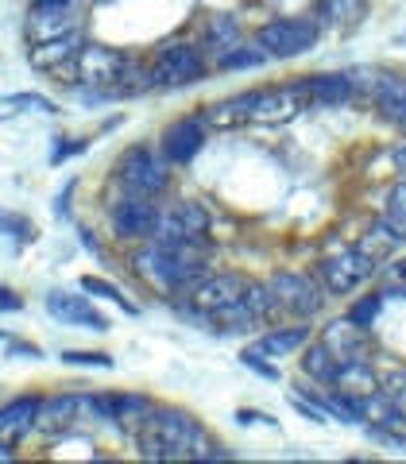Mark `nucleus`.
I'll use <instances>...</instances> for the list:
<instances>
[{"mask_svg":"<svg viewBox=\"0 0 406 464\" xmlns=\"http://www.w3.org/2000/svg\"><path fill=\"white\" fill-rule=\"evenodd\" d=\"M206 248L198 244H163V240H143L132 256V271L148 286L167 290V295H190L206 279Z\"/></svg>","mask_w":406,"mask_h":464,"instance_id":"obj_1","label":"nucleus"},{"mask_svg":"<svg viewBox=\"0 0 406 464\" xmlns=\"http://www.w3.org/2000/svg\"><path fill=\"white\" fill-rule=\"evenodd\" d=\"M136 441H140V453L148 460H186V457L194 460L198 449L209 441V433L190 411L155 406L151 418L143 422V430L136 433Z\"/></svg>","mask_w":406,"mask_h":464,"instance_id":"obj_2","label":"nucleus"},{"mask_svg":"<svg viewBox=\"0 0 406 464\" xmlns=\"http://www.w3.org/2000/svg\"><path fill=\"white\" fill-rule=\"evenodd\" d=\"M116 182L124 186V194L163 198L170 190V159L148 148V143H136L116 159Z\"/></svg>","mask_w":406,"mask_h":464,"instance_id":"obj_3","label":"nucleus"},{"mask_svg":"<svg viewBox=\"0 0 406 464\" xmlns=\"http://www.w3.org/2000/svg\"><path fill=\"white\" fill-rule=\"evenodd\" d=\"M317 35H322V24L314 16H290V20H271L256 32V47L267 58H298L314 51Z\"/></svg>","mask_w":406,"mask_h":464,"instance_id":"obj_4","label":"nucleus"},{"mask_svg":"<svg viewBox=\"0 0 406 464\" xmlns=\"http://www.w3.org/2000/svg\"><path fill=\"white\" fill-rule=\"evenodd\" d=\"M201 78H206V54L194 43H170L151 66L155 90H182V85H194Z\"/></svg>","mask_w":406,"mask_h":464,"instance_id":"obj_5","label":"nucleus"},{"mask_svg":"<svg viewBox=\"0 0 406 464\" xmlns=\"http://www.w3.org/2000/svg\"><path fill=\"white\" fill-rule=\"evenodd\" d=\"M159 217H163V209L155 206V198L124 194V198L112 206V237H116V240H124V244L155 240Z\"/></svg>","mask_w":406,"mask_h":464,"instance_id":"obj_6","label":"nucleus"},{"mask_svg":"<svg viewBox=\"0 0 406 464\" xmlns=\"http://www.w3.org/2000/svg\"><path fill=\"white\" fill-rule=\"evenodd\" d=\"M124 63L128 58L109 51V47H82L74 74H78L82 85H90V90L97 93V101H109V97H121L116 90H121Z\"/></svg>","mask_w":406,"mask_h":464,"instance_id":"obj_7","label":"nucleus"},{"mask_svg":"<svg viewBox=\"0 0 406 464\" xmlns=\"http://www.w3.org/2000/svg\"><path fill=\"white\" fill-rule=\"evenodd\" d=\"M375 275V259L364 252V248H348L341 256H329L322 259V267H317V279H322V286L329 290V295H353V290L372 279Z\"/></svg>","mask_w":406,"mask_h":464,"instance_id":"obj_8","label":"nucleus"},{"mask_svg":"<svg viewBox=\"0 0 406 464\" xmlns=\"http://www.w3.org/2000/svg\"><path fill=\"white\" fill-rule=\"evenodd\" d=\"M275 290V302H279V310L283 314H295V317H317L322 314V290L314 286L310 275H302V271H275L271 275V283Z\"/></svg>","mask_w":406,"mask_h":464,"instance_id":"obj_9","label":"nucleus"},{"mask_svg":"<svg viewBox=\"0 0 406 464\" xmlns=\"http://www.w3.org/2000/svg\"><path fill=\"white\" fill-rule=\"evenodd\" d=\"M27 35H32V43L78 35L74 0H32V8H27Z\"/></svg>","mask_w":406,"mask_h":464,"instance_id":"obj_10","label":"nucleus"},{"mask_svg":"<svg viewBox=\"0 0 406 464\" xmlns=\"http://www.w3.org/2000/svg\"><path fill=\"white\" fill-rule=\"evenodd\" d=\"M310 105V85L306 82H290V85H271L259 90L252 124H286Z\"/></svg>","mask_w":406,"mask_h":464,"instance_id":"obj_11","label":"nucleus"},{"mask_svg":"<svg viewBox=\"0 0 406 464\" xmlns=\"http://www.w3.org/2000/svg\"><path fill=\"white\" fill-rule=\"evenodd\" d=\"M248 290V279L244 275H237V271H225V275H206L194 290H190V306H198L201 314L213 322V314L217 310H225V306H232V302H240V295Z\"/></svg>","mask_w":406,"mask_h":464,"instance_id":"obj_12","label":"nucleus"},{"mask_svg":"<svg viewBox=\"0 0 406 464\" xmlns=\"http://www.w3.org/2000/svg\"><path fill=\"white\" fill-rule=\"evenodd\" d=\"M201 148H206V121H201V116H179V121L163 132V140H159V151L179 167L198 159Z\"/></svg>","mask_w":406,"mask_h":464,"instance_id":"obj_13","label":"nucleus"},{"mask_svg":"<svg viewBox=\"0 0 406 464\" xmlns=\"http://www.w3.org/2000/svg\"><path fill=\"white\" fill-rule=\"evenodd\" d=\"M85 411L82 395H66V391H58V395H47L39 402V418H35V430L47 433V438H58V433H66L70 426L78 422V414Z\"/></svg>","mask_w":406,"mask_h":464,"instance_id":"obj_14","label":"nucleus"},{"mask_svg":"<svg viewBox=\"0 0 406 464\" xmlns=\"http://www.w3.org/2000/svg\"><path fill=\"white\" fill-rule=\"evenodd\" d=\"M47 314L54 317V322L90 329V333H105L109 329V317L97 314L82 295H47Z\"/></svg>","mask_w":406,"mask_h":464,"instance_id":"obj_15","label":"nucleus"},{"mask_svg":"<svg viewBox=\"0 0 406 464\" xmlns=\"http://www.w3.org/2000/svg\"><path fill=\"white\" fill-rule=\"evenodd\" d=\"M39 395H16L12 402L0 406V445H12V441H20L24 433H32L35 430V418H39Z\"/></svg>","mask_w":406,"mask_h":464,"instance_id":"obj_16","label":"nucleus"},{"mask_svg":"<svg viewBox=\"0 0 406 464\" xmlns=\"http://www.w3.org/2000/svg\"><path fill=\"white\" fill-rule=\"evenodd\" d=\"M82 54V39L66 35V39H51V43H35L32 47V66L43 70V74H66V66H78Z\"/></svg>","mask_w":406,"mask_h":464,"instance_id":"obj_17","label":"nucleus"},{"mask_svg":"<svg viewBox=\"0 0 406 464\" xmlns=\"http://www.w3.org/2000/svg\"><path fill=\"white\" fill-rule=\"evenodd\" d=\"M372 101L380 109L383 121L399 124V116L406 112V74H395V70H380L372 78Z\"/></svg>","mask_w":406,"mask_h":464,"instance_id":"obj_18","label":"nucleus"},{"mask_svg":"<svg viewBox=\"0 0 406 464\" xmlns=\"http://www.w3.org/2000/svg\"><path fill=\"white\" fill-rule=\"evenodd\" d=\"M256 97H259V90H244L237 97H225V101H217V105H209L206 112H201V121H206V128H240V124H252Z\"/></svg>","mask_w":406,"mask_h":464,"instance_id":"obj_19","label":"nucleus"},{"mask_svg":"<svg viewBox=\"0 0 406 464\" xmlns=\"http://www.w3.org/2000/svg\"><path fill=\"white\" fill-rule=\"evenodd\" d=\"M333 353H337L341 364H348V360H364L368 356V329L364 325H356V322H348V317H341V322H333L325 329V337H322Z\"/></svg>","mask_w":406,"mask_h":464,"instance_id":"obj_20","label":"nucleus"},{"mask_svg":"<svg viewBox=\"0 0 406 464\" xmlns=\"http://www.w3.org/2000/svg\"><path fill=\"white\" fill-rule=\"evenodd\" d=\"M306 85H310V105H322V109H341L356 97L353 74H317Z\"/></svg>","mask_w":406,"mask_h":464,"instance_id":"obj_21","label":"nucleus"},{"mask_svg":"<svg viewBox=\"0 0 406 464\" xmlns=\"http://www.w3.org/2000/svg\"><path fill=\"white\" fill-rule=\"evenodd\" d=\"M306 341H310L306 329H271V333H264V337H259L256 344H248V348H252V353H259V356H267V360H283L290 353H298Z\"/></svg>","mask_w":406,"mask_h":464,"instance_id":"obj_22","label":"nucleus"},{"mask_svg":"<svg viewBox=\"0 0 406 464\" xmlns=\"http://www.w3.org/2000/svg\"><path fill=\"white\" fill-rule=\"evenodd\" d=\"M333 387L344 391V395H356V399H368L375 387H380V380H375V372L368 360H348V364H341L337 380H333Z\"/></svg>","mask_w":406,"mask_h":464,"instance_id":"obj_23","label":"nucleus"},{"mask_svg":"<svg viewBox=\"0 0 406 464\" xmlns=\"http://www.w3.org/2000/svg\"><path fill=\"white\" fill-rule=\"evenodd\" d=\"M302 372H306L314 383L333 387V380H337V372H341V360L325 341H317V344H310L306 353H302Z\"/></svg>","mask_w":406,"mask_h":464,"instance_id":"obj_24","label":"nucleus"},{"mask_svg":"<svg viewBox=\"0 0 406 464\" xmlns=\"http://www.w3.org/2000/svg\"><path fill=\"white\" fill-rule=\"evenodd\" d=\"M112 399H116V418H112V422L124 426L128 433H140L143 422H148L151 411H155V399L136 395V391H128V395H112Z\"/></svg>","mask_w":406,"mask_h":464,"instance_id":"obj_25","label":"nucleus"},{"mask_svg":"<svg viewBox=\"0 0 406 464\" xmlns=\"http://www.w3.org/2000/svg\"><path fill=\"white\" fill-rule=\"evenodd\" d=\"M364 5L368 0H322V5H317V16L333 27H353L360 16H364Z\"/></svg>","mask_w":406,"mask_h":464,"instance_id":"obj_26","label":"nucleus"},{"mask_svg":"<svg viewBox=\"0 0 406 464\" xmlns=\"http://www.w3.org/2000/svg\"><path fill=\"white\" fill-rule=\"evenodd\" d=\"M237 39H240V24L232 20V16H217L209 24V35H206V47L217 51V58L228 54L232 47H237Z\"/></svg>","mask_w":406,"mask_h":464,"instance_id":"obj_27","label":"nucleus"},{"mask_svg":"<svg viewBox=\"0 0 406 464\" xmlns=\"http://www.w3.org/2000/svg\"><path fill=\"white\" fill-rule=\"evenodd\" d=\"M264 63H267V54L259 47H232L228 54L217 58V66H221V70H256Z\"/></svg>","mask_w":406,"mask_h":464,"instance_id":"obj_28","label":"nucleus"},{"mask_svg":"<svg viewBox=\"0 0 406 464\" xmlns=\"http://www.w3.org/2000/svg\"><path fill=\"white\" fill-rule=\"evenodd\" d=\"M82 290H90V295H97V298L116 302V306H121L124 314H140V310L132 306V302H128V298L121 295V290H116L112 283H105V279H97V275H85V279H82Z\"/></svg>","mask_w":406,"mask_h":464,"instance_id":"obj_29","label":"nucleus"},{"mask_svg":"<svg viewBox=\"0 0 406 464\" xmlns=\"http://www.w3.org/2000/svg\"><path fill=\"white\" fill-rule=\"evenodd\" d=\"M383 221L395 228V232H402L406 237V179L391 190V198H387V213H383Z\"/></svg>","mask_w":406,"mask_h":464,"instance_id":"obj_30","label":"nucleus"},{"mask_svg":"<svg viewBox=\"0 0 406 464\" xmlns=\"http://www.w3.org/2000/svg\"><path fill=\"white\" fill-rule=\"evenodd\" d=\"M380 306H383V298H380V295L360 298V302H353V306H348V322H356V325L372 329V325H375V317H380Z\"/></svg>","mask_w":406,"mask_h":464,"instance_id":"obj_31","label":"nucleus"},{"mask_svg":"<svg viewBox=\"0 0 406 464\" xmlns=\"http://www.w3.org/2000/svg\"><path fill=\"white\" fill-rule=\"evenodd\" d=\"M66 364H74V368H112V356L109 353H78V348H70V353H63Z\"/></svg>","mask_w":406,"mask_h":464,"instance_id":"obj_32","label":"nucleus"},{"mask_svg":"<svg viewBox=\"0 0 406 464\" xmlns=\"http://www.w3.org/2000/svg\"><path fill=\"white\" fill-rule=\"evenodd\" d=\"M240 364L248 368V372H256V375H264V380H279V368L267 364V356L252 353V348H244V353H240Z\"/></svg>","mask_w":406,"mask_h":464,"instance_id":"obj_33","label":"nucleus"},{"mask_svg":"<svg viewBox=\"0 0 406 464\" xmlns=\"http://www.w3.org/2000/svg\"><path fill=\"white\" fill-rule=\"evenodd\" d=\"M8 105H20V109H35V112H58V105L51 97H35V93H12Z\"/></svg>","mask_w":406,"mask_h":464,"instance_id":"obj_34","label":"nucleus"},{"mask_svg":"<svg viewBox=\"0 0 406 464\" xmlns=\"http://www.w3.org/2000/svg\"><path fill=\"white\" fill-rule=\"evenodd\" d=\"M24 310V298L16 295V290L0 286V314H20Z\"/></svg>","mask_w":406,"mask_h":464,"instance_id":"obj_35","label":"nucleus"},{"mask_svg":"<svg viewBox=\"0 0 406 464\" xmlns=\"http://www.w3.org/2000/svg\"><path fill=\"white\" fill-rule=\"evenodd\" d=\"M0 228H16V237H32V228H27V221H20V217H8V213H0Z\"/></svg>","mask_w":406,"mask_h":464,"instance_id":"obj_36","label":"nucleus"},{"mask_svg":"<svg viewBox=\"0 0 406 464\" xmlns=\"http://www.w3.org/2000/svg\"><path fill=\"white\" fill-rule=\"evenodd\" d=\"M237 422H240V426H252V422H264V414H256V411H237Z\"/></svg>","mask_w":406,"mask_h":464,"instance_id":"obj_37","label":"nucleus"},{"mask_svg":"<svg viewBox=\"0 0 406 464\" xmlns=\"http://www.w3.org/2000/svg\"><path fill=\"white\" fill-rule=\"evenodd\" d=\"M395 167L406 170V143H399V148H395Z\"/></svg>","mask_w":406,"mask_h":464,"instance_id":"obj_38","label":"nucleus"},{"mask_svg":"<svg viewBox=\"0 0 406 464\" xmlns=\"http://www.w3.org/2000/svg\"><path fill=\"white\" fill-rule=\"evenodd\" d=\"M395 279L406 283V259H399V264H395Z\"/></svg>","mask_w":406,"mask_h":464,"instance_id":"obj_39","label":"nucleus"},{"mask_svg":"<svg viewBox=\"0 0 406 464\" xmlns=\"http://www.w3.org/2000/svg\"><path fill=\"white\" fill-rule=\"evenodd\" d=\"M399 128H402V132H406V112H402V116H399Z\"/></svg>","mask_w":406,"mask_h":464,"instance_id":"obj_40","label":"nucleus"}]
</instances>
